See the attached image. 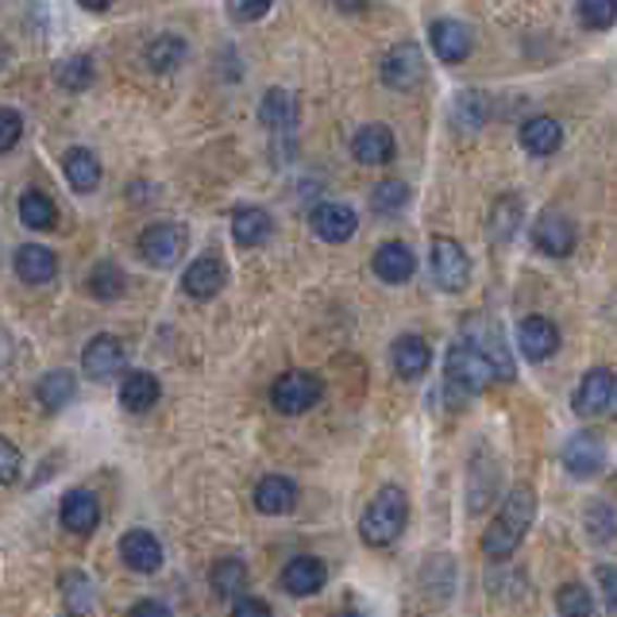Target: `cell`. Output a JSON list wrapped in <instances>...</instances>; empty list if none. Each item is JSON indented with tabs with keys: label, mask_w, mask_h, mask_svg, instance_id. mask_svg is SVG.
<instances>
[{
	"label": "cell",
	"mask_w": 617,
	"mask_h": 617,
	"mask_svg": "<svg viewBox=\"0 0 617 617\" xmlns=\"http://www.w3.org/2000/svg\"><path fill=\"white\" fill-rule=\"evenodd\" d=\"M536 521V494L529 486H514L502 502V509L494 514V521L486 525V533H482L479 548L482 556L491 559H506L517 552V544L525 541L529 533V525Z\"/></svg>",
	"instance_id": "cell-1"
},
{
	"label": "cell",
	"mask_w": 617,
	"mask_h": 617,
	"mask_svg": "<svg viewBox=\"0 0 617 617\" xmlns=\"http://www.w3.org/2000/svg\"><path fill=\"white\" fill-rule=\"evenodd\" d=\"M444 382H448L452 394L471 398V394H482L486 386L502 382V371L467 332H459V336L452 340L448 356H444Z\"/></svg>",
	"instance_id": "cell-2"
},
{
	"label": "cell",
	"mask_w": 617,
	"mask_h": 617,
	"mask_svg": "<svg viewBox=\"0 0 617 617\" xmlns=\"http://www.w3.org/2000/svg\"><path fill=\"white\" fill-rule=\"evenodd\" d=\"M409 521V498L402 486H382L371 502H367L363 517H359V536L367 548H386L406 533Z\"/></svg>",
	"instance_id": "cell-3"
},
{
	"label": "cell",
	"mask_w": 617,
	"mask_h": 617,
	"mask_svg": "<svg viewBox=\"0 0 617 617\" xmlns=\"http://www.w3.org/2000/svg\"><path fill=\"white\" fill-rule=\"evenodd\" d=\"M321 379L309 371H286L279 382L271 386V406L286 417H301L321 402Z\"/></svg>",
	"instance_id": "cell-4"
},
{
	"label": "cell",
	"mask_w": 617,
	"mask_h": 617,
	"mask_svg": "<svg viewBox=\"0 0 617 617\" xmlns=\"http://www.w3.org/2000/svg\"><path fill=\"white\" fill-rule=\"evenodd\" d=\"M432 279H436L440 289H448V294H464L467 289V282H471V259H467V251L456 239L448 236L432 239Z\"/></svg>",
	"instance_id": "cell-5"
},
{
	"label": "cell",
	"mask_w": 617,
	"mask_h": 617,
	"mask_svg": "<svg viewBox=\"0 0 617 617\" xmlns=\"http://www.w3.org/2000/svg\"><path fill=\"white\" fill-rule=\"evenodd\" d=\"M186 244L189 236L182 224L159 220V224L144 229V236H139V255H144V262H151V267H174V262L186 255Z\"/></svg>",
	"instance_id": "cell-6"
},
{
	"label": "cell",
	"mask_w": 617,
	"mask_h": 617,
	"mask_svg": "<svg viewBox=\"0 0 617 617\" xmlns=\"http://www.w3.org/2000/svg\"><path fill=\"white\" fill-rule=\"evenodd\" d=\"M379 74L390 89H414V85L424 82V54L417 42H398L390 47L379 62Z\"/></svg>",
	"instance_id": "cell-7"
},
{
	"label": "cell",
	"mask_w": 617,
	"mask_h": 617,
	"mask_svg": "<svg viewBox=\"0 0 617 617\" xmlns=\"http://www.w3.org/2000/svg\"><path fill=\"white\" fill-rule=\"evenodd\" d=\"M533 244L552 259H564L576 251V220L559 209H544L533 224Z\"/></svg>",
	"instance_id": "cell-8"
},
{
	"label": "cell",
	"mask_w": 617,
	"mask_h": 617,
	"mask_svg": "<svg viewBox=\"0 0 617 617\" xmlns=\"http://www.w3.org/2000/svg\"><path fill=\"white\" fill-rule=\"evenodd\" d=\"M309 229H313L317 239L324 244H347V239L356 236L359 229V217L351 205H340V201H324L309 212Z\"/></svg>",
	"instance_id": "cell-9"
},
{
	"label": "cell",
	"mask_w": 617,
	"mask_h": 617,
	"mask_svg": "<svg viewBox=\"0 0 617 617\" xmlns=\"http://www.w3.org/2000/svg\"><path fill=\"white\" fill-rule=\"evenodd\" d=\"M127 356H124V344H120L116 336H94L89 344H85L82 351V371L89 374L94 382H109L116 379L120 371H124Z\"/></svg>",
	"instance_id": "cell-10"
},
{
	"label": "cell",
	"mask_w": 617,
	"mask_h": 617,
	"mask_svg": "<svg viewBox=\"0 0 617 617\" xmlns=\"http://www.w3.org/2000/svg\"><path fill=\"white\" fill-rule=\"evenodd\" d=\"M564 467L576 474V479H594V474L606 467V444H602L594 432H576V436H567Z\"/></svg>",
	"instance_id": "cell-11"
},
{
	"label": "cell",
	"mask_w": 617,
	"mask_h": 617,
	"mask_svg": "<svg viewBox=\"0 0 617 617\" xmlns=\"http://www.w3.org/2000/svg\"><path fill=\"white\" fill-rule=\"evenodd\" d=\"M617 394V379L609 367H594V371L583 374V382H579L576 390V414L579 417H599L609 409V402H614Z\"/></svg>",
	"instance_id": "cell-12"
},
{
	"label": "cell",
	"mask_w": 617,
	"mask_h": 617,
	"mask_svg": "<svg viewBox=\"0 0 617 617\" xmlns=\"http://www.w3.org/2000/svg\"><path fill=\"white\" fill-rule=\"evenodd\" d=\"M517 347H521V356L533 359V363L552 359L559 351V329L548 317H525V321L517 324Z\"/></svg>",
	"instance_id": "cell-13"
},
{
	"label": "cell",
	"mask_w": 617,
	"mask_h": 617,
	"mask_svg": "<svg viewBox=\"0 0 617 617\" xmlns=\"http://www.w3.org/2000/svg\"><path fill=\"white\" fill-rule=\"evenodd\" d=\"M12 267H16L20 282H27V286H47L59 274V255L42 244H20L16 255H12Z\"/></svg>",
	"instance_id": "cell-14"
},
{
	"label": "cell",
	"mask_w": 617,
	"mask_h": 617,
	"mask_svg": "<svg viewBox=\"0 0 617 617\" xmlns=\"http://www.w3.org/2000/svg\"><path fill=\"white\" fill-rule=\"evenodd\" d=\"M398 144H394V132L386 124H363L351 136V155H356L363 166H386L394 159Z\"/></svg>",
	"instance_id": "cell-15"
},
{
	"label": "cell",
	"mask_w": 617,
	"mask_h": 617,
	"mask_svg": "<svg viewBox=\"0 0 617 617\" xmlns=\"http://www.w3.org/2000/svg\"><path fill=\"white\" fill-rule=\"evenodd\" d=\"M182 289H186L194 301H209V297H217L220 289H224V262H220L217 255H201V259H194L186 267V274H182Z\"/></svg>",
	"instance_id": "cell-16"
},
{
	"label": "cell",
	"mask_w": 617,
	"mask_h": 617,
	"mask_svg": "<svg viewBox=\"0 0 617 617\" xmlns=\"http://www.w3.org/2000/svg\"><path fill=\"white\" fill-rule=\"evenodd\" d=\"M120 556H124V564L132 567V571H139V576H155L162 567V544L155 541V533H147V529H132V533L120 536Z\"/></svg>",
	"instance_id": "cell-17"
},
{
	"label": "cell",
	"mask_w": 617,
	"mask_h": 617,
	"mask_svg": "<svg viewBox=\"0 0 617 617\" xmlns=\"http://www.w3.org/2000/svg\"><path fill=\"white\" fill-rule=\"evenodd\" d=\"M429 42L440 62H464L471 54V32L459 20H432Z\"/></svg>",
	"instance_id": "cell-18"
},
{
	"label": "cell",
	"mask_w": 617,
	"mask_h": 617,
	"mask_svg": "<svg viewBox=\"0 0 617 617\" xmlns=\"http://www.w3.org/2000/svg\"><path fill=\"white\" fill-rule=\"evenodd\" d=\"M297 506V482L286 474H267L255 482V509L267 517H282Z\"/></svg>",
	"instance_id": "cell-19"
},
{
	"label": "cell",
	"mask_w": 617,
	"mask_h": 617,
	"mask_svg": "<svg viewBox=\"0 0 617 617\" xmlns=\"http://www.w3.org/2000/svg\"><path fill=\"white\" fill-rule=\"evenodd\" d=\"M324 579H329V571H324L321 559L317 556H294L286 564V571H282V591L294 594V599H309V594L321 591Z\"/></svg>",
	"instance_id": "cell-20"
},
{
	"label": "cell",
	"mask_w": 617,
	"mask_h": 617,
	"mask_svg": "<svg viewBox=\"0 0 617 617\" xmlns=\"http://www.w3.org/2000/svg\"><path fill=\"white\" fill-rule=\"evenodd\" d=\"M390 363H394L398 379L414 382V379H421V374H429L432 347L424 344L421 336H398L394 340V347H390Z\"/></svg>",
	"instance_id": "cell-21"
},
{
	"label": "cell",
	"mask_w": 617,
	"mask_h": 617,
	"mask_svg": "<svg viewBox=\"0 0 617 617\" xmlns=\"http://www.w3.org/2000/svg\"><path fill=\"white\" fill-rule=\"evenodd\" d=\"M371 267L382 282H390V286H402V282H409L417 274L414 251H409L406 244H398V239H394V244H382L379 251H374Z\"/></svg>",
	"instance_id": "cell-22"
},
{
	"label": "cell",
	"mask_w": 617,
	"mask_h": 617,
	"mask_svg": "<svg viewBox=\"0 0 617 617\" xmlns=\"http://www.w3.org/2000/svg\"><path fill=\"white\" fill-rule=\"evenodd\" d=\"M232 236H236L239 247H259V244H267V239L274 236L271 212L259 209V205H239V209L232 212Z\"/></svg>",
	"instance_id": "cell-23"
},
{
	"label": "cell",
	"mask_w": 617,
	"mask_h": 617,
	"mask_svg": "<svg viewBox=\"0 0 617 617\" xmlns=\"http://www.w3.org/2000/svg\"><path fill=\"white\" fill-rule=\"evenodd\" d=\"M59 517L74 536H89L101 521V506L89 491H70L59 506Z\"/></svg>",
	"instance_id": "cell-24"
},
{
	"label": "cell",
	"mask_w": 617,
	"mask_h": 617,
	"mask_svg": "<svg viewBox=\"0 0 617 617\" xmlns=\"http://www.w3.org/2000/svg\"><path fill=\"white\" fill-rule=\"evenodd\" d=\"M467 336L474 340V344L482 347V351H486V356L494 359V367H498L502 371V379H514V359H509V347H506V336H502L498 329H494L491 321H486V317H474V321H467Z\"/></svg>",
	"instance_id": "cell-25"
},
{
	"label": "cell",
	"mask_w": 617,
	"mask_h": 617,
	"mask_svg": "<svg viewBox=\"0 0 617 617\" xmlns=\"http://www.w3.org/2000/svg\"><path fill=\"white\" fill-rule=\"evenodd\" d=\"M159 394H162V386L151 371H132L124 382H120V406H124L127 414H147V409H155Z\"/></svg>",
	"instance_id": "cell-26"
},
{
	"label": "cell",
	"mask_w": 617,
	"mask_h": 617,
	"mask_svg": "<svg viewBox=\"0 0 617 617\" xmlns=\"http://www.w3.org/2000/svg\"><path fill=\"white\" fill-rule=\"evenodd\" d=\"M559 144H564V127H559V120L552 116H533L521 124V147L529 155H556Z\"/></svg>",
	"instance_id": "cell-27"
},
{
	"label": "cell",
	"mask_w": 617,
	"mask_h": 617,
	"mask_svg": "<svg viewBox=\"0 0 617 617\" xmlns=\"http://www.w3.org/2000/svg\"><path fill=\"white\" fill-rule=\"evenodd\" d=\"M144 59L155 74H174V70L189 59V42L182 39V35H155V39L147 42Z\"/></svg>",
	"instance_id": "cell-28"
},
{
	"label": "cell",
	"mask_w": 617,
	"mask_h": 617,
	"mask_svg": "<svg viewBox=\"0 0 617 617\" xmlns=\"http://www.w3.org/2000/svg\"><path fill=\"white\" fill-rule=\"evenodd\" d=\"M74 394H77V379L70 371H47L39 379V386H35V398H39V406L47 409V414L66 409L70 402H74Z\"/></svg>",
	"instance_id": "cell-29"
},
{
	"label": "cell",
	"mask_w": 617,
	"mask_h": 617,
	"mask_svg": "<svg viewBox=\"0 0 617 617\" xmlns=\"http://www.w3.org/2000/svg\"><path fill=\"white\" fill-rule=\"evenodd\" d=\"M62 170H66V182L77 189V194H94V189L101 186V162L94 159V151H85V147L66 151Z\"/></svg>",
	"instance_id": "cell-30"
},
{
	"label": "cell",
	"mask_w": 617,
	"mask_h": 617,
	"mask_svg": "<svg viewBox=\"0 0 617 617\" xmlns=\"http://www.w3.org/2000/svg\"><path fill=\"white\" fill-rule=\"evenodd\" d=\"M59 591H62V602H66V609L70 614H77V617H85L89 609H94V602H97V591H94V579L85 576V571H62V579H59Z\"/></svg>",
	"instance_id": "cell-31"
},
{
	"label": "cell",
	"mask_w": 617,
	"mask_h": 617,
	"mask_svg": "<svg viewBox=\"0 0 617 617\" xmlns=\"http://www.w3.org/2000/svg\"><path fill=\"white\" fill-rule=\"evenodd\" d=\"M54 220H59V212H54V201L47 194H39V189H24L20 194V224L32 232H47L54 229Z\"/></svg>",
	"instance_id": "cell-32"
},
{
	"label": "cell",
	"mask_w": 617,
	"mask_h": 617,
	"mask_svg": "<svg viewBox=\"0 0 617 617\" xmlns=\"http://www.w3.org/2000/svg\"><path fill=\"white\" fill-rule=\"evenodd\" d=\"M247 564L244 559H236V556H224V559H217V567H212V576H209V583H212V591H217V599H239L244 594V587H247Z\"/></svg>",
	"instance_id": "cell-33"
},
{
	"label": "cell",
	"mask_w": 617,
	"mask_h": 617,
	"mask_svg": "<svg viewBox=\"0 0 617 617\" xmlns=\"http://www.w3.org/2000/svg\"><path fill=\"white\" fill-rule=\"evenodd\" d=\"M521 217H525V209H521V201H517L514 194L498 197V201H494V209H491V220H486V232H491L494 244H506V239H514V232L521 229Z\"/></svg>",
	"instance_id": "cell-34"
},
{
	"label": "cell",
	"mask_w": 617,
	"mask_h": 617,
	"mask_svg": "<svg viewBox=\"0 0 617 617\" xmlns=\"http://www.w3.org/2000/svg\"><path fill=\"white\" fill-rule=\"evenodd\" d=\"M97 77V66L89 54H70V59L54 62V82L62 85V89H70V94H82V89H89Z\"/></svg>",
	"instance_id": "cell-35"
},
{
	"label": "cell",
	"mask_w": 617,
	"mask_h": 617,
	"mask_svg": "<svg viewBox=\"0 0 617 617\" xmlns=\"http://www.w3.org/2000/svg\"><path fill=\"white\" fill-rule=\"evenodd\" d=\"M259 120L271 127V132H286V127H294V120H297L294 97H289L286 89H271L259 104Z\"/></svg>",
	"instance_id": "cell-36"
},
{
	"label": "cell",
	"mask_w": 617,
	"mask_h": 617,
	"mask_svg": "<svg viewBox=\"0 0 617 617\" xmlns=\"http://www.w3.org/2000/svg\"><path fill=\"white\" fill-rule=\"evenodd\" d=\"M124 289H127V274L120 271L116 262H97L94 274H89V294L97 301H116V297H124Z\"/></svg>",
	"instance_id": "cell-37"
},
{
	"label": "cell",
	"mask_w": 617,
	"mask_h": 617,
	"mask_svg": "<svg viewBox=\"0 0 617 617\" xmlns=\"http://www.w3.org/2000/svg\"><path fill=\"white\" fill-rule=\"evenodd\" d=\"M409 205V186L402 178H382L379 186L371 189V209L379 217H398Z\"/></svg>",
	"instance_id": "cell-38"
},
{
	"label": "cell",
	"mask_w": 617,
	"mask_h": 617,
	"mask_svg": "<svg viewBox=\"0 0 617 617\" xmlns=\"http://www.w3.org/2000/svg\"><path fill=\"white\" fill-rule=\"evenodd\" d=\"M556 614L559 617H591L594 614V599L583 583H564L556 591Z\"/></svg>",
	"instance_id": "cell-39"
},
{
	"label": "cell",
	"mask_w": 617,
	"mask_h": 617,
	"mask_svg": "<svg viewBox=\"0 0 617 617\" xmlns=\"http://www.w3.org/2000/svg\"><path fill=\"white\" fill-rule=\"evenodd\" d=\"M576 12L594 32H609L617 24V0H576Z\"/></svg>",
	"instance_id": "cell-40"
},
{
	"label": "cell",
	"mask_w": 617,
	"mask_h": 617,
	"mask_svg": "<svg viewBox=\"0 0 617 617\" xmlns=\"http://www.w3.org/2000/svg\"><path fill=\"white\" fill-rule=\"evenodd\" d=\"M587 533L599 544H606L609 536H614V514H609L606 502H594V506L587 509Z\"/></svg>",
	"instance_id": "cell-41"
},
{
	"label": "cell",
	"mask_w": 617,
	"mask_h": 617,
	"mask_svg": "<svg viewBox=\"0 0 617 617\" xmlns=\"http://www.w3.org/2000/svg\"><path fill=\"white\" fill-rule=\"evenodd\" d=\"M20 464H24L20 448L9 436H0V486H12L20 479Z\"/></svg>",
	"instance_id": "cell-42"
},
{
	"label": "cell",
	"mask_w": 617,
	"mask_h": 617,
	"mask_svg": "<svg viewBox=\"0 0 617 617\" xmlns=\"http://www.w3.org/2000/svg\"><path fill=\"white\" fill-rule=\"evenodd\" d=\"M24 136V120H20L16 109H0V155L12 151Z\"/></svg>",
	"instance_id": "cell-43"
},
{
	"label": "cell",
	"mask_w": 617,
	"mask_h": 617,
	"mask_svg": "<svg viewBox=\"0 0 617 617\" xmlns=\"http://www.w3.org/2000/svg\"><path fill=\"white\" fill-rule=\"evenodd\" d=\"M271 4L274 0H229V12L239 24H255V20H262L271 12Z\"/></svg>",
	"instance_id": "cell-44"
},
{
	"label": "cell",
	"mask_w": 617,
	"mask_h": 617,
	"mask_svg": "<svg viewBox=\"0 0 617 617\" xmlns=\"http://www.w3.org/2000/svg\"><path fill=\"white\" fill-rule=\"evenodd\" d=\"M232 617H271V606L255 594H239L236 606H232Z\"/></svg>",
	"instance_id": "cell-45"
},
{
	"label": "cell",
	"mask_w": 617,
	"mask_h": 617,
	"mask_svg": "<svg viewBox=\"0 0 617 617\" xmlns=\"http://www.w3.org/2000/svg\"><path fill=\"white\" fill-rule=\"evenodd\" d=\"M594 579H599L602 599H606V606H609V609H617V567H606V564H602L599 571H594Z\"/></svg>",
	"instance_id": "cell-46"
},
{
	"label": "cell",
	"mask_w": 617,
	"mask_h": 617,
	"mask_svg": "<svg viewBox=\"0 0 617 617\" xmlns=\"http://www.w3.org/2000/svg\"><path fill=\"white\" fill-rule=\"evenodd\" d=\"M127 617H174L170 614L162 602H155V599H144V602H136V606L127 609Z\"/></svg>",
	"instance_id": "cell-47"
},
{
	"label": "cell",
	"mask_w": 617,
	"mask_h": 617,
	"mask_svg": "<svg viewBox=\"0 0 617 617\" xmlns=\"http://www.w3.org/2000/svg\"><path fill=\"white\" fill-rule=\"evenodd\" d=\"M85 12H109L112 9V0H77Z\"/></svg>",
	"instance_id": "cell-48"
},
{
	"label": "cell",
	"mask_w": 617,
	"mask_h": 617,
	"mask_svg": "<svg viewBox=\"0 0 617 617\" xmlns=\"http://www.w3.org/2000/svg\"><path fill=\"white\" fill-rule=\"evenodd\" d=\"M371 0H336V9H344V12H359V9H367Z\"/></svg>",
	"instance_id": "cell-49"
},
{
	"label": "cell",
	"mask_w": 617,
	"mask_h": 617,
	"mask_svg": "<svg viewBox=\"0 0 617 617\" xmlns=\"http://www.w3.org/2000/svg\"><path fill=\"white\" fill-rule=\"evenodd\" d=\"M70 617H77V614H70Z\"/></svg>",
	"instance_id": "cell-50"
}]
</instances>
